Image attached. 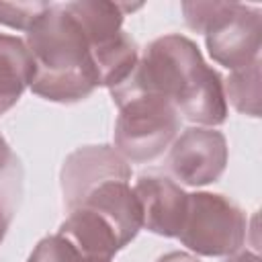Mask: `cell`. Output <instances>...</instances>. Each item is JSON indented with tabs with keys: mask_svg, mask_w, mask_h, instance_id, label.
<instances>
[{
	"mask_svg": "<svg viewBox=\"0 0 262 262\" xmlns=\"http://www.w3.org/2000/svg\"><path fill=\"white\" fill-rule=\"evenodd\" d=\"M131 94L166 98L178 115L201 127L213 129L227 119L221 76L205 63L196 43L178 33L151 41L129 78L111 88L115 102Z\"/></svg>",
	"mask_w": 262,
	"mask_h": 262,
	"instance_id": "6da1fadb",
	"label": "cell"
},
{
	"mask_svg": "<svg viewBox=\"0 0 262 262\" xmlns=\"http://www.w3.org/2000/svg\"><path fill=\"white\" fill-rule=\"evenodd\" d=\"M33 59L31 90L51 102H80L98 88L90 45L63 4H51L27 31Z\"/></svg>",
	"mask_w": 262,
	"mask_h": 262,
	"instance_id": "7a4b0ae2",
	"label": "cell"
},
{
	"mask_svg": "<svg viewBox=\"0 0 262 262\" xmlns=\"http://www.w3.org/2000/svg\"><path fill=\"white\" fill-rule=\"evenodd\" d=\"M115 149L127 162H151L160 158L180 131V115L172 102L151 94H131L115 102Z\"/></svg>",
	"mask_w": 262,
	"mask_h": 262,
	"instance_id": "3957f363",
	"label": "cell"
},
{
	"mask_svg": "<svg viewBox=\"0 0 262 262\" xmlns=\"http://www.w3.org/2000/svg\"><path fill=\"white\" fill-rule=\"evenodd\" d=\"M248 221L244 211L223 194L192 192L178 239L199 256H231L246 242Z\"/></svg>",
	"mask_w": 262,
	"mask_h": 262,
	"instance_id": "277c9868",
	"label": "cell"
},
{
	"mask_svg": "<svg viewBox=\"0 0 262 262\" xmlns=\"http://www.w3.org/2000/svg\"><path fill=\"white\" fill-rule=\"evenodd\" d=\"M213 61L227 70H239L260 59L262 14L242 2H221L217 16L205 31Z\"/></svg>",
	"mask_w": 262,
	"mask_h": 262,
	"instance_id": "5b68a950",
	"label": "cell"
},
{
	"mask_svg": "<svg viewBox=\"0 0 262 262\" xmlns=\"http://www.w3.org/2000/svg\"><path fill=\"white\" fill-rule=\"evenodd\" d=\"M227 141L211 127H190L182 131L170 147L168 170L186 186H205L225 172Z\"/></svg>",
	"mask_w": 262,
	"mask_h": 262,
	"instance_id": "8992f818",
	"label": "cell"
},
{
	"mask_svg": "<svg viewBox=\"0 0 262 262\" xmlns=\"http://www.w3.org/2000/svg\"><path fill=\"white\" fill-rule=\"evenodd\" d=\"M111 180H131L129 162L111 145H84L72 151L61 166V192L68 211L96 186Z\"/></svg>",
	"mask_w": 262,
	"mask_h": 262,
	"instance_id": "52a82bcc",
	"label": "cell"
},
{
	"mask_svg": "<svg viewBox=\"0 0 262 262\" xmlns=\"http://www.w3.org/2000/svg\"><path fill=\"white\" fill-rule=\"evenodd\" d=\"M143 215V227L164 237H176L184 213L188 194L168 176L143 174L133 186Z\"/></svg>",
	"mask_w": 262,
	"mask_h": 262,
	"instance_id": "ba28073f",
	"label": "cell"
},
{
	"mask_svg": "<svg viewBox=\"0 0 262 262\" xmlns=\"http://www.w3.org/2000/svg\"><path fill=\"white\" fill-rule=\"evenodd\" d=\"M68 213L57 235H61L84 260L113 262V256L125 248L115 227L100 213L88 207H76Z\"/></svg>",
	"mask_w": 262,
	"mask_h": 262,
	"instance_id": "9c48e42d",
	"label": "cell"
},
{
	"mask_svg": "<svg viewBox=\"0 0 262 262\" xmlns=\"http://www.w3.org/2000/svg\"><path fill=\"white\" fill-rule=\"evenodd\" d=\"M66 10L80 25L90 49L100 47L123 33L125 12L139 8L141 4H119V2H102V0H80L63 4Z\"/></svg>",
	"mask_w": 262,
	"mask_h": 262,
	"instance_id": "30bf717a",
	"label": "cell"
},
{
	"mask_svg": "<svg viewBox=\"0 0 262 262\" xmlns=\"http://www.w3.org/2000/svg\"><path fill=\"white\" fill-rule=\"evenodd\" d=\"M33 59L27 43L16 35L0 33V115L8 113L31 86Z\"/></svg>",
	"mask_w": 262,
	"mask_h": 262,
	"instance_id": "8fae6325",
	"label": "cell"
},
{
	"mask_svg": "<svg viewBox=\"0 0 262 262\" xmlns=\"http://www.w3.org/2000/svg\"><path fill=\"white\" fill-rule=\"evenodd\" d=\"M90 55L98 76V86L108 90L123 84L139 61V49L125 31L113 41L90 49Z\"/></svg>",
	"mask_w": 262,
	"mask_h": 262,
	"instance_id": "7c38bea8",
	"label": "cell"
},
{
	"mask_svg": "<svg viewBox=\"0 0 262 262\" xmlns=\"http://www.w3.org/2000/svg\"><path fill=\"white\" fill-rule=\"evenodd\" d=\"M225 98L233 104V108L248 117L260 115V59L254 63L233 70L229 78L223 82Z\"/></svg>",
	"mask_w": 262,
	"mask_h": 262,
	"instance_id": "4fadbf2b",
	"label": "cell"
},
{
	"mask_svg": "<svg viewBox=\"0 0 262 262\" xmlns=\"http://www.w3.org/2000/svg\"><path fill=\"white\" fill-rule=\"evenodd\" d=\"M49 6V2H0V23L16 31H29Z\"/></svg>",
	"mask_w": 262,
	"mask_h": 262,
	"instance_id": "5bb4252c",
	"label": "cell"
},
{
	"mask_svg": "<svg viewBox=\"0 0 262 262\" xmlns=\"http://www.w3.org/2000/svg\"><path fill=\"white\" fill-rule=\"evenodd\" d=\"M70 254H72V246L61 235L55 233V235L43 237L35 246L27 262H68Z\"/></svg>",
	"mask_w": 262,
	"mask_h": 262,
	"instance_id": "9a60e30c",
	"label": "cell"
},
{
	"mask_svg": "<svg viewBox=\"0 0 262 262\" xmlns=\"http://www.w3.org/2000/svg\"><path fill=\"white\" fill-rule=\"evenodd\" d=\"M18 168V160L14 158V154L10 151V145L6 143L4 135L0 133V184L8 186V180H16L14 172Z\"/></svg>",
	"mask_w": 262,
	"mask_h": 262,
	"instance_id": "2e32d148",
	"label": "cell"
},
{
	"mask_svg": "<svg viewBox=\"0 0 262 262\" xmlns=\"http://www.w3.org/2000/svg\"><path fill=\"white\" fill-rule=\"evenodd\" d=\"M10 217H12V196H10V188L0 184V244L8 231L10 225Z\"/></svg>",
	"mask_w": 262,
	"mask_h": 262,
	"instance_id": "e0dca14e",
	"label": "cell"
},
{
	"mask_svg": "<svg viewBox=\"0 0 262 262\" xmlns=\"http://www.w3.org/2000/svg\"><path fill=\"white\" fill-rule=\"evenodd\" d=\"M225 262H260V256L256 252H248V250H237L235 254L227 256Z\"/></svg>",
	"mask_w": 262,
	"mask_h": 262,
	"instance_id": "ac0fdd59",
	"label": "cell"
},
{
	"mask_svg": "<svg viewBox=\"0 0 262 262\" xmlns=\"http://www.w3.org/2000/svg\"><path fill=\"white\" fill-rule=\"evenodd\" d=\"M68 262H88V260H84V258H82V256L72 248V256H70V260H68Z\"/></svg>",
	"mask_w": 262,
	"mask_h": 262,
	"instance_id": "d6986e66",
	"label": "cell"
}]
</instances>
